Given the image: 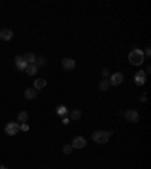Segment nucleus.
<instances>
[{
	"mask_svg": "<svg viewBox=\"0 0 151 169\" xmlns=\"http://www.w3.org/2000/svg\"><path fill=\"white\" fill-rule=\"evenodd\" d=\"M144 59H145V55H144V52L142 50H139V48H133L132 52H130V55H129V60H130V63L132 65H142V62H144Z\"/></svg>",
	"mask_w": 151,
	"mask_h": 169,
	"instance_id": "nucleus-1",
	"label": "nucleus"
},
{
	"mask_svg": "<svg viewBox=\"0 0 151 169\" xmlns=\"http://www.w3.org/2000/svg\"><path fill=\"white\" fill-rule=\"evenodd\" d=\"M110 134H112V132H101V130H98V132L92 133L91 137H92V140L97 142V144H106V142L109 140Z\"/></svg>",
	"mask_w": 151,
	"mask_h": 169,
	"instance_id": "nucleus-2",
	"label": "nucleus"
},
{
	"mask_svg": "<svg viewBox=\"0 0 151 169\" xmlns=\"http://www.w3.org/2000/svg\"><path fill=\"white\" fill-rule=\"evenodd\" d=\"M20 132V124L18 122H8L5 125V133L9 134V136H14Z\"/></svg>",
	"mask_w": 151,
	"mask_h": 169,
	"instance_id": "nucleus-3",
	"label": "nucleus"
},
{
	"mask_svg": "<svg viewBox=\"0 0 151 169\" xmlns=\"http://www.w3.org/2000/svg\"><path fill=\"white\" fill-rule=\"evenodd\" d=\"M122 115H124L126 119L130 121V122H137V121H139V113L136 112L134 109H129V110H126Z\"/></svg>",
	"mask_w": 151,
	"mask_h": 169,
	"instance_id": "nucleus-4",
	"label": "nucleus"
},
{
	"mask_svg": "<svg viewBox=\"0 0 151 169\" xmlns=\"http://www.w3.org/2000/svg\"><path fill=\"white\" fill-rule=\"evenodd\" d=\"M122 80H124V75H122V73H115V74H112V77H110V85H113V86H118V85H121L122 83Z\"/></svg>",
	"mask_w": 151,
	"mask_h": 169,
	"instance_id": "nucleus-5",
	"label": "nucleus"
},
{
	"mask_svg": "<svg viewBox=\"0 0 151 169\" xmlns=\"http://www.w3.org/2000/svg\"><path fill=\"white\" fill-rule=\"evenodd\" d=\"M62 67H64V70H74L76 60L71 57H65V59H62Z\"/></svg>",
	"mask_w": 151,
	"mask_h": 169,
	"instance_id": "nucleus-6",
	"label": "nucleus"
},
{
	"mask_svg": "<svg viewBox=\"0 0 151 169\" xmlns=\"http://www.w3.org/2000/svg\"><path fill=\"white\" fill-rule=\"evenodd\" d=\"M85 145H86V139H85V137H82V136L74 137V140H73V144H71V147H73V148H83Z\"/></svg>",
	"mask_w": 151,
	"mask_h": 169,
	"instance_id": "nucleus-7",
	"label": "nucleus"
},
{
	"mask_svg": "<svg viewBox=\"0 0 151 169\" xmlns=\"http://www.w3.org/2000/svg\"><path fill=\"white\" fill-rule=\"evenodd\" d=\"M12 38H14V32H12L11 29H3V30H2L0 39H3V41H11Z\"/></svg>",
	"mask_w": 151,
	"mask_h": 169,
	"instance_id": "nucleus-8",
	"label": "nucleus"
},
{
	"mask_svg": "<svg viewBox=\"0 0 151 169\" xmlns=\"http://www.w3.org/2000/svg\"><path fill=\"white\" fill-rule=\"evenodd\" d=\"M145 80H147V74L144 73V71H139V73H136L134 75V82H136V85H144L145 83Z\"/></svg>",
	"mask_w": 151,
	"mask_h": 169,
	"instance_id": "nucleus-9",
	"label": "nucleus"
},
{
	"mask_svg": "<svg viewBox=\"0 0 151 169\" xmlns=\"http://www.w3.org/2000/svg\"><path fill=\"white\" fill-rule=\"evenodd\" d=\"M23 59L26 60L27 65H35V62H37V56H35L33 53H30V52H27V53L23 56Z\"/></svg>",
	"mask_w": 151,
	"mask_h": 169,
	"instance_id": "nucleus-10",
	"label": "nucleus"
},
{
	"mask_svg": "<svg viewBox=\"0 0 151 169\" xmlns=\"http://www.w3.org/2000/svg\"><path fill=\"white\" fill-rule=\"evenodd\" d=\"M24 97H26L27 100H33V98H37L38 97V91L35 88H29V89L24 91Z\"/></svg>",
	"mask_w": 151,
	"mask_h": 169,
	"instance_id": "nucleus-11",
	"label": "nucleus"
},
{
	"mask_svg": "<svg viewBox=\"0 0 151 169\" xmlns=\"http://www.w3.org/2000/svg\"><path fill=\"white\" fill-rule=\"evenodd\" d=\"M15 67H17L18 70H26L27 63H26V60L23 59V56H17V57H15Z\"/></svg>",
	"mask_w": 151,
	"mask_h": 169,
	"instance_id": "nucleus-12",
	"label": "nucleus"
},
{
	"mask_svg": "<svg viewBox=\"0 0 151 169\" xmlns=\"http://www.w3.org/2000/svg\"><path fill=\"white\" fill-rule=\"evenodd\" d=\"M45 85H47L45 79H37V80H35V83H33V88L38 91V89H42Z\"/></svg>",
	"mask_w": 151,
	"mask_h": 169,
	"instance_id": "nucleus-13",
	"label": "nucleus"
},
{
	"mask_svg": "<svg viewBox=\"0 0 151 169\" xmlns=\"http://www.w3.org/2000/svg\"><path fill=\"white\" fill-rule=\"evenodd\" d=\"M24 71H26L29 75H35L38 73V68H37V65H27Z\"/></svg>",
	"mask_w": 151,
	"mask_h": 169,
	"instance_id": "nucleus-14",
	"label": "nucleus"
},
{
	"mask_svg": "<svg viewBox=\"0 0 151 169\" xmlns=\"http://www.w3.org/2000/svg\"><path fill=\"white\" fill-rule=\"evenodd\" d=\"M109 86H110V82H109L107 79H103V80L100 82V86H98V88H100L101 91H107Z\"/></svg>",
	"mask_w": 151,
	"mask_h": 169,
	"instance_id": "nucleus-15",
	"label": "nucleus"
},
{
	"mask_svg": "<svg viewBox=\"0 0 151 169\" xmlns=\"http://www.w3.org/2000/svg\"><path fill=\"white\" fill-rule=\"evenodd\" d=\"M27 119H29V115H27V112H20L18 115H17V121H20L21 124H24Z\"/></svg>",
	"mask_w": 151,
	"mask_h": 169,
	"instance_id": "nucleus-16",
	"label": "nucleus"
},
{
	"mask_svg": "<svg viewBox=\"0 0 151 169\" xmlns=\"http://www.w3.org/2000/svg\"><path fill=\"white\" fill-rule=\"evenodd\" d=\"M80 116H82V112H80L79 109H74V110H71V112H70V118H71L73 121L80 119Z\"/></svg>",
	"mask_w": 151,
	"mask_h": 169,
	"instance_id": "nucleus-17",
	"label": "nucleus"
},
{
	"mask_svg": "<svg viewBox=\"0 0 151 169\" xmlns=\"http://www.w3.org/2000/svg\"><path fill=\"white\" fill-rule=\"evenodd\" d=\"M45 62H47V60H45V57H44V56H37V62H35V65H37V68H38V67H44V65H45Z\"/></svg>",
	"mask_w": 151,
	"mask_h": 169,
	"instance_id": "nucleus-18",
	"label": "nucleus"
},
{
	"mask_svg": "<svg viewBox=\"0 0 151 169\" xmlns=\"http://www.w3.org/2000/svg\"><path fill=\"white\" fill-rule=\"evenodd\" d=\"M56 112H57V115L64 116V115H67V113H68V109H67L65 106H59V107L56 109Z\"/></svg>",
	"mask_w": 151,
	"mask_h": 169,
	"instance_id": "nucleus-19",
	"label": "nucleus"
},
{
	"mask_svg": "<svg viewBox=\"0 0 151 169\" xmlns=\"http://www.w3.org/2000/svg\"><path fill=\"white\" fill-rule=\"evenodd\" d=\"M62 151H64L65 154H71V151H73V147H71V145H64Z\"/></svg>",
	"mask_w": 151,
	"mask_h": 169,
	"instance_id": "nucleus-20",
	"label": "nucleus"
},
{
	"mask_svg": "<svg viewBox=\"0 0 151 169\" xmlns=\"http://www.w3.org/2000/svg\"><path fill=\"white\" fill-rule=\"evenodd\" d=\"M109 74H110V71H109V70H107V68H104V70H103V71H101V75H103V77H104V79H107V77H109Z\"/></svg>",
	"mask_w": 151,
	"mask_h": 169,
	"instance_id": "nucleus-21",
	"label": "nucleus"
},
{
	"mask_svg": "<svg viewBox=\"0 0 151 169\" xmlns=\"http://www.w3.org/2000/svg\"><path fill=\"white\" fill-rule=\"evenodd\" d=\"M20 130H23V132H27L29 130V125L24 122V124H20Z\"/></svg>",
	"mask_w": 151,
	"mask_h": 169,
	"instance_id": "nucleus-22",
	"label": "nucleus"
},
{
	"mask_svg": "<svg viewBox=\"0 0 151 169\" xmlns=\"http://www.w3.org/2000/svg\"><path fill=\"white\" fill-rule=\"evenodd\" d=\"M145 55H147V56H150V55H151V50H150V47H148V48L145 50Z\"/></svg>",
	"mask_w": 151,
	"mask_h": 169,
	"instance_id": "nucleus-23",
	"label": "nucleus"
},
{
	"mask_svg": "<svg viewBox=\"0 0 151 169\" xmlns=\"http://www.w3.org/2000/svg\"><path fill=\"white\" fill-rule=\"evenodd\" d=\"M62 122H64V124H68V122H70V119H68V118H64V119H62Z\"/></svg>",
	"mask_w": 151,
	"mask_h": 169,
	"instance_id": "nucleus-24",
	"label": "nucleus"
},
{
	"mask_svg": "<svg viewBox=\"0 0 151 169\" xmlns=\"http://www.w3.org/2000/svg\"><path fill=\"white\" fill-rule=\"evenodd\" d=\"M0 169H5V166H0Z\"/></svg>",
	"mask_w": 151,
	"mask_h": 169,
	"instance_id": "nucleus-25",
	"label": "nucleus"
},
{
	"mask_svg": "<svg viewBox=\"0 0 151 169\" xmlns=\"http://www.w3.org/2000/svg\"><path fill=\"white\" fill-rule=\"evenodd\" d=\"M0 33H2V30H0Z\"/></svg>",
	"mask_w": 151,
	"mask_h": 169,
	"instance_id": "nucleus-26",
	"label": "nucleus"
}]
</instances>
